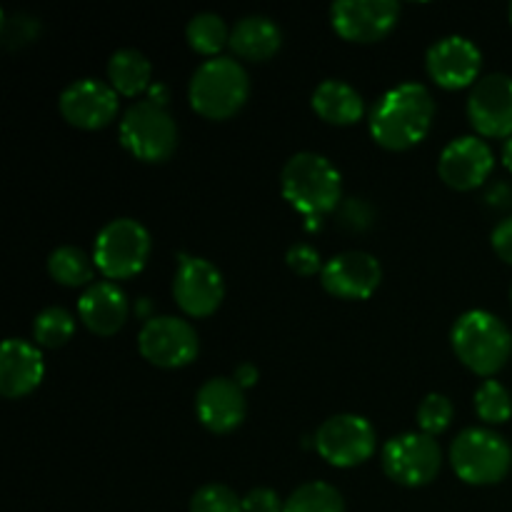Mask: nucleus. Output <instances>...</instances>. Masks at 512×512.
<instances>
[{
	"label": "nucleus",
	"mask_w": 512,
	"mask_h": 512,
	"mask_svg": "<svg viewBox=\"0 0 512 512\" xmlns=\"http://www.w3.org/2000/svg\"><path fill=\"white\" fill-rule=\"evenodd\" d=\"M435 100L420 83H403L390 88L370 110V135L385 150H410L423 143L433 128Z\"/></svg>",
	"instance_id": "f257e3e1"
},
{
	"label": "nucleus",
	"mask_w": 512,
	"mask_h": 512,
	"mask_svg": "<svg viewBox=\"0 0 512 512\" xmlns=\"http://www.w3.org/2000/svg\"><path fill=\"white\" fill-rule=\"evenodd\" d=\"M283 198L305 218H320L343 203L340 170L325 155L295 153L280 173Z\"/></svg>",
	"instance_id": "f03ea898"
},
{
	"label": "nucleus",
	"mask_w": 512,
	"mask_h": 512,
	"mask_svg": "<svg viewBox=\"0 0 512 512\" xmlns=\"http://www.w3.org/2000/svg\"><path fill=\"white\" fill-rule=\"evenodd\" d=\"M453 353L475 375L493 378L508 365L512 355V333L498 315L488 310H468L450 330Z\"/></svg>",
	"instance_id": "7ed1b4c3"
},
{
	"label": "nucleus",
	"mask_w": 512,
	"mask_h": 512,
	"mask_svg": "<svg viewBox=\"0 0 512 512\" xmlns=\"http://www.w3.org/2000/svg\"><path fill=\"white\" fill-rule=\"evenodd\" d=\"M250 95V80L235 58L205 60L190 80L188 98L198 115L208 120H228L243 110Z\"/></svg>",
	"instance_id": "20e7f679"
},
{
	"label": "nucleus",
	"mask_w": 512,
	"mask_h": 512,
	"mask_svg": "<svg viewBox=\"0 0 512 512\" xmlns=\"http://www.w3.org/2000/svg\"><path fill=\"white\" fill-rule=\"evenodd\" d=\"M450 465L463 483L495 485L508 478L512 448L495 430L465 428L450 445Z\"/></svg>",
	"instance_id": "39448f33"
},
{
	"label": "nucleus",
	"mask_w": 512,
	"mask_h": 512,
	"mask_svg": "<svg viewBox=\"0 0 512 512\" xmlns=\"http://www.w3.org/2000/svg\"><path fill=\"white\" fill-rule=\"evenodd\" d=\"M120 143L143 163H165L178 148V125L165 105L138 100L120 120Z\"/></svg>",
	"instance_id": "423d86ee"
},
{
	"label": "nucleus",
	"mask_w": 512,
	"mask_h": 512,
	"mask_svg": "<svg viewBox=\"0 0 512 512\" xmlns=\"http://www.w3.org/2000/svg\"><path fill=\"white\" fill-rule=\"evenodd\" d=\"M150 233L133 218L110 220L95 238V268L108 280L135 278L148 265Z\"/></svg>",
	"instance_id": "0eeeda50"
},
{
	"label": "nucleus",
	"mask_w": 512,
	"mask_h": 512,
	"mask_svg": "<svg viewBox=\"0 0 512 512\" xmlns=\"http://www.w3.org/2000/svg\"><path fill=\"white\" fill-rule=\"evenodd\" d=\"M383 470L393 483L405 488H423L438 478L443 468V450L435 438L425 433L395 435L385 443Z\"/></svg>",
	"instance_id": "6e6552de"
},
{
	"label": "nucleus",
	"mask_w": 512,
	"mask_h": 512,
	"mask_svg": "<svg viewBox=\"0 0 512 512\" xmlns=\"http://www.w3.org/2000/svg\"><path fill=\"white\" fill-rule=\"evenodd\" d=\"M315 450L333 468H355L373 458L378 450V435L360 415L340 413L320 425L315 433Z\"/></svg>",
	"instance_id": "1a4fd4ad"
},
{
	"label": "nucleus",
	"mask_w": 512,
	"mask_h": 512,
	"mask_svg": "<svg viewBox=\"0 0 512 512\" xmlns=\"http://www.w3.org/2000/svg\"><path fill=\"white\" fill-rule=\"evenodd\" d=\"M138 350L155 368L175 370L198 358L200 340L188 320L163 315V318L145 320L138 335Z\"/></svg>",
	"instance_id": "9d476101"
},
{
	"label": "nucleus",
	"mask_w": 512,
	"mask_h": 512,
	"mask_svg": "<svg viewBox=\"0 0 512 512\" xmlns=\"http://www.w3.org/2000/svg\"><path fill=\"white\" fill-rule=\"evenodd\" d=\"M400 18L395 0H338L330 8L333 30L348 43H378Z\"/></svg>",
	"instance_id": "9b49d317"
},
{
	"label": "nucleus",
	"mask_w": 512,
	"mask_h": 512,
	"mask_svg": "<svg viewBox=\"0 0 512 512\" xmlns=\"http://www.w3.org/2000/svg\"><path fill=\"white\" fill-rule=\"evenodd\" d=\"M173 298L190 318H208L225 298L223 273L205 258H183L175 270Z\"/></svg>",
	"instance_id": "f8f14e48"
},
{
	"label": "nucleus",
	"mask_w": 512,
	"mask_h": 512,
	"mask_svg": "<svg viewBox=\"0 0 512 512\" xmlns=\"http://www.w3.org/2000/svg\"><path fill=\"white\" fill-rule=\"evenodd\" d=\"M468 120L480 138H512V78L493 73L473 85Z\"/></svg>",
	"instance_id": "ddd939ff"
},
{
	"label": "nucleus",
	"mask_w": 512,
	"mask_h": 512,
	"mask_svg": "<svg viewBox=\"0 0 512 512\" xmlns=\"http://www.w3.org/2000/svg\"><path fill=\"white\" fill-rule=\"evenodd\" d=\"M483 68V53L473 40L463 35H448L430 45L425 55V70L435 85L445 90H463L478 83Z\"/></svg>",
	"instance_id": "4468645a"
},
{
	"label": "nucleus",
	"mask_w": 512,
	"mask_h": 512,
	"mask_svg": "<svg viewBox=\"0 0 512 512\" xmlns=\"http://www.w3.org/2000/svg\"><path fill=\"white\" fill-rule=\"evenodd\" d=\"M60 115L68 120L73 128L80 130H100L110 125L118 115L120 100L118 93L108 83H100L95 78H83L70 83L60 93Z\"/></svg>",
	"instance_id": "2eb2a0df"
},
{
	"label": "nucleus",
	"mask_w": 512,
	"mask_h": 512,
	"mask_svg": "<svg viewBox=\"0 0 512 512\" xmlns=\"http://www.w3.org/2000/svg\"><path fill=\"white\" fill-rule=\"evenodd\" d=\"M495 168V155L480 135H463L445 145L440 155L438 173L443 183L453 190H475L490 178Z\"/></svg>",
	"instance_id": "dca6fc26"
},
{
	"label": "nucleus",
	"mask_w": 512,
	"mask_h": 512,
	"mask_svg": "<svg viewBox=\"0 0 512 512\" xmlns=\"http://www.w3.org/2000/svg\"><path fill=\"white\" fill-rule=\"evenodd\" d=\"M383 280V268L378 260L363 250H348L325 263L320 283L333 298L368 300Z\"/></svg>",
	"instance_id": "f3484780"
},
{
	"label": "nucleus",
	"mask_w": 512,
	"mask_h": 512,
	"mask_svg": "<svg viewBox=\"0 0 512 512\" xmlns=\"http://www.w3.org/2000/svg\"><path fill=\"white\" fill-rule=\"evenodd\" d=\"M248 413L245 390L233 378H210L195 395V415L200 425L215 435L233 433Z\"/></svg>",
	"instance_id": "a211bd4d"
},
{
	"label": "nucleus",
	"mask_w": 512,
	"mask_h": 512,
	"mask_svg": "<svg viewBox=\"0 0 512 512\" xmlns=\"http://www.w3.org/2000/svg\"><path fill=\"white\" fill-rule=\"evenodd\" d=\"M45 363L38 345L8 338L0 350V393L8 400L25 398L43 383Z\"/></svg>",
	"instance_id": "6ab92c4d"
},
{
	"label": "nucleus",
	"mask_w": 512,
	"mask_h": 512,
	"mask_svg": "<svg viewBox=\"0 0 512 512\" xmlns=\"http://www.w3.org/2000/svg\"><path fill=\"white\" fill-rule=\"evenodd\" d=\"M78 313L90 333L110 338L128 323L130 305L118 285L103 280V283H93L85 288L78 300Z\"/></svg>",
	"instance_id": "aec40b11"
},
{
	"label": "nucleus",
	"mask_w": 512,
	"mask_h": 512,
	"mask_svg": "<svg viewBox=\"0 0 512 512\" xmlns=\"http://www.w3.org/2000/svg\"><path fill=\"white\" fill-rule=\"evenodd\" d=\"M230 50L250 63H265L283 45V33L265 15H248L230 28Z\"/></svg>",
	"instance_id": "412c9836"
},
{
	"label": "nucleus",
	"mask_w": 512,
	"mask_h": 512,
	"mask_svg": "<svg viewBox=\"0 0 512 512\" xmlns=\"http://www.w3.org/2000/svg\"><path fill=\"white\" fill-rule=\"evenodd\" d=\"M313 110L320 120L330 125H340V128H348L355 125L365 113L363 95L348 85L345 80H325L315 88L313 93Z\"/></svg>",
	"instance_id": "4be33fe9"
},
{
	"label": "nucleus",
	"mask_w": 512,
	"mask_h": 512,
	"mask_svg": "<svg viewBox=\"0 0 512 512\" xmlns=\"http://www.w3.org/2000/svg\"><path fill=\"white\" fill-rule=\"evenodd\" d=\"M150 75H153V65L140 50H115L113 58L108 60L110 88L125 98H138L140 93L150 90V85H153Z\"/></svg>",
	"instance_id": "5701e85b"
},
{
	"label": "nucleus",
	"mask_w": 512,
	"mask_h": 512,
	"mask_svg": "<svg viewBox=\"0 0 512 512\" xmlns=\"http://www.w3.org/2000/svg\"><path fill=\"white\" fill-rule=\"evenodd\" d=\"M50 278L65 288H83L93 280L95 260L75 245H60L48 258Z\"/></svg>",
	"instance_id": "b1692460"
},
{
	"label": "nucleus",
	"mask_w": 512,
	"mask_h": 512,
	"mask_svg": "<svg viewBox=\"0 0 512 512\" xmlns=\"http://www.w3.org/2000/svg\"><path fill=\"white\" fill-rule=\"evenodd\" d=\"M185 38H188V45L195 53L208 55L213 60L230 43V28L220 15L198 13L185 28Z\"/></svg>",
	"instance_id": "393cba45"
},
{
	"label": "nucleus",
	"mask_w": 512,
	"mask_h": 512,
	"mask_svg": "<svg viewBox=\"0 0 512 512\" xmlns=\"http://www.w3.org/2000/svg\"><path fill=\"white\" fill-rule=\"evenodd\" d=\"M283 512H345V500L333 485L313 480L290 493Z\"/></svg>",
	"instance_id": "a878e982"
},
{
	"label": "nucleus",
	"mask_w": 512,
	"mask_h": 512,
	"mask_svg": "<svg viewBox=\"0 0 512 512\" xmlns=\"http://www.w3.org/2000/svg\"><path fill=\"white\" fill-rule=\"evenodd\" d=\"M75 335V318L65 308H45L33 323V340L40 348H63Z\"/></svg>",
	"instance_id": "bb28decb"
},
{
	"label": "nucleus",
	"mask_w": 512,
	"mask_h": 512,
	"mask_svg": "<svg viewBox=\"0 0 512 512\" xmlns=\"http://www.w3.org/2000/svg\"><path fill=\"white\" fill-rule=\"evenodd\" d=\"M475 413L483 423L503 425L512 418V398L503 383L498 380H485L475 390Z\"/></svg>",
	"instance_id": "cd10ccee"
},
{
	"label": "nucleus",
	"mask_w": 512,
	"mask_h": 512,
	"mask_svg": "<svg viewBox=\"0 0 512 512\" xmlns=\"http://www.w3.org/2000/svg\"><path fill=\"white\" fill-rule=\"evenodd\" d=\"M453 415L455 408L453 403H450V398H445V395L440 393H430L418 408L420 433L430 435V438L445 433V430L450 428V423H453Z\"/></svg>",
	"instance_id": "c85d7f7f"
},
{
	"label": "nucleus",
	"mask_w": 512,
	"mask_h": 512,
	"mask_svg": "<svg viewBox=\"0 0 512 512\" xmlns=\"http://www.w3.org/2000/svg\"><path fill=\"white\" fill-rule=\"evenodd\" d=\"M190 512H245L243 500L218 483L203 485L190 500Z\"/></svg>",
	"instance_id": "c756f323"
},
{
	"label": "nucleus",
	"mask_w": 512,
	"mask_h": 512,
	"mask_svg": "<svg viewBox=\"0 0 512 512\" xmlns=\"http://www.w3.org/2000/svg\"><path fill=\"white\" fill-rule=\"evenodd\" d=\"M285 263L300 278H313V275L323 273V258H320L318 250L308 243H295L290 245L288 255H285Z\"/></svg>",
	"instance_id": "7c9ffc66"
},
{
	"label": "nucleus",
	"mask_w": 512,
	"mask_h": 512,
	"mask_svg": "<svg viewBox=\"0 0 512 512\" xmlns=\"http://www.w3.org/2000/svg\"><path fill=\"white\" fill-rule=\"evenodd\" d=\"M373 223V210H370L368 203L353 198L348 203H340L338 208V225H343L345 230H353V233H360L368 225Z\"/></svg>",
	"instance_id": "2f4dec72"
},
{
	"label": "nucleus",
	"mask_w": 512,
	"mask_h": 512,
	"mask_svg": "<svg viewBox=\"0 0 512 512\" xmlns=\"http://www.w3.org/2000/svg\"><path fill=\"white\" fill-rule=\"evenodd\" d=\"M243 510L245 512H283L285 500H280V495L275 493V490L255 488L243 498Z\"/></svg>",
	"instance_id": "473e14b6"
},
{
	"label": "nucleus",
	"mask_w": 512,
	"mask_h": 512,
	"mask_svg": "<svg viewBox=\"0 0 512 512\" xmlns=\"http://www.w3.org/2000/svg\"><path fill=\"white\" fill-rule=\"evenodd\" d=\"M490 243H493L495 255H498L500 260H505L508 265H512V218L500 220V223L495 225L493 235H490Z\"/></svg>",
	"instance_id": "72a5a7b5"
},
{
	"label": "nucleus",
	"mask_w": 512,
	"mask_h": 512,
	"mask_svg": "<svg viewBox=\"0 0 512 512\" xmlns=\"http://www.w3.org/2000/svg\"><path fill=\"white\" fill-rule=\"evenodd\" d=\"M258 378H260V373H258V368H255L253 363L238 365V368H235V375H233V380H235V383H238L243 390L253 388V385L258 383Z\"/></svg>",
	"instance_id": "f704fd0d"
},
{
	"label": "nucleus",
	"mask_w": 512,
	"mask_h": 512,
	"mask_svg": "<svg viewBox=\"0 0 512 512\" xmlns=\"http://www.w3.org/2000/svg\"><path fill=\"white\" fill-rule=\"evenodd\" d=\"M168 98H170V93H168V85H163V83H153L150 85V90H148V100H153V103H158V105H165L168 103Z\"/></svg>",
	"instance_id": "c9c22d12"
},
{
	"label": "nucleus",
	"mask_w": 512,
	"mask_h": 512,
	"mask_svg": "<svg viewBox=\"0 0 512 512\" xmlns=\"http://www.w3.org/2000/svg\"><path fill=\"white\" fill-rule=\"evenodd\" d=\"M503 165L512 173V138L505 140L503 145Z\"/></svg>",
	"instance_id": "e433bc0d"
},
{
	"label": "nucleus",
	"mask_w": 512,
	"mask_h": 512,
	"mask_svg": "<svg viewBox=\"0 0 512 512\" xmlns=\"http://www.w3.org/2000/svg\"><path fill=\"white\" fill-rule=\"evenodd\" d=\"M510 23H512V3H510Z\"/></svg>",
	"instance_id": "4c0bfd02"
},
{
	"label": "nucleus",
	"mask_w": 512,
	"mask_h": 512,
	"mask_svg": "<svg viewBox=\"0 0 512 512\" xmlns=\"http://www.w3.org/2000/svg\"><path fill=\"white\" fill-rule=\"evenodd\" d=\"M510 298H512V293H510Z\"/></svg>",
	"instance_id": "58836bf2"
}]
</instances>
